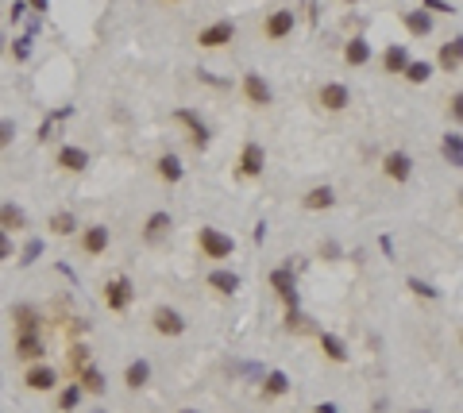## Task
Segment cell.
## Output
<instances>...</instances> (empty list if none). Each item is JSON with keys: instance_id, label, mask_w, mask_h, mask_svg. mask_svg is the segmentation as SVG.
<instances>
[{"instance_id": "cell-5", "label": "cell", "mask_w": 463, "mask_h": 413, "mask_svg": "<svg viewBox=\"0 0 463 413\" xmlns=\"http://www.w3.org/2000/svg\"><path fill=\"white\" fill-rule=\"evenodd\" d=\"M131 297H136V290H131V282L124 275L104 282V305H109V313H124L131 305Z\"/></svg>"}, {"instance_id": "cell-30", "label": "cell", "mask_w": 463, "mask_h": 413, "mask_svg": "<svg viewBox=\"0 0 463 413\" xmlns=\"http://www.w3.org/2000/svg\"><path fill=\"white\" fill-rule=\"evenodd\" d=\"M320 352H325L332 363H344V359H347L344 340H340V336H332V333H320Z\"/></svg>"}, {"instance_id": "cell-8", "label": "cell", "mask_w": 463, "mask_h": 413, "mask_svg": "<svg viewBox=\"0 0 463 413\" xmlns=\"http://www.w3.org/2000/svg\"><path fill=\"white\" fill-rule=\"evenodd\" d=\"M151 325L159 336H181L186 333V317H181L178 309H170V305H159V309L151 313Z\"/></svg>"}, {"instance_id": "cell-11", "label": "cell", "mask_w": 463, "mask_h": 413, "mask_svg": "<svg viewBox=\"0 0 463 413\" xmlns=\"http://www.w3.org/2000/svg\"><path fill=\"white\" fill-rule=\"evenodd\" d=\"M243 97L255 109H267V104L275 101V93H270V85L263 81V73H243Z\"/></svg>"}, {"instance_id": "cell-19", "label": "cell", "mask_w": 463, "mask_h": 413, "mask_svg": "<svg viewBox=\"0 0 463 413\" xmlns=\"http://www.w3.org/2000/svg\"><path fill=\"white\" fill-rule=\"evenodd\" d=\"M301 205L309 213H320V209H332L336 205V193H332V186H313L309 193L301 197Z\"/></svg>"}, {"instance_id": "cell-38", "label": "cell", "mask_w": 463, "mask_h": 413, "mask_svg": "<svg viewBox=\"0 0 463 413\" xmlns=\"http://www.w3.org/2000/svg\"><path fill=\"white\" fill-rule=\"evenodd\" d=\"M409 290L417 294V297H428V301H433V297H436V290H433V286H428V282H421V278H409Z\"/></svg>"}, {"instance_id": "cell-13", "label": "cell", "mask_w": 463, "mask_h": 413, "mask_svg": "<svg viewBox=\"0 0 463 413\" xmlns=\"http://www.w3.org/2000/svg\"><path fill=\"white\" fill-rule=\"evenodd\" d=\"M270 286H275V294L282 297L289 309H297V282H294V270H289V267H278L275 275H270Z\"/></svg>"}, {"instance_id": "cell-26", "label": "cell", "mask_w": 463, "mask_h": 413, "mask_svg": "<svg viewBox=\"0 0 463 413\" xmlns=\"http://www.w3.org/2000/svg\"><path fill=\"white\" fill-rule=\"evenodd\" d=\"M440 151H444V159H448L452 167H463V136L459 131H448V136L440 139Z\"/></svg>"}, {"instance_id": "cell-35", "label": "cell", "mask_w": 463, "mask_h": 413, "mask_svg": "<svg viewBox=\"0 0 463 413\" xmlns=\"http://www.w3.org/2000/svg\"><path fill=\"white\" fill-rule=\"evenodd\" d=\"M448 120H452V124H463V89L448 101Z\"/></svg>"}, {"instance_id": "cell-36", "label": "cell", "mask_w": 463, "mask_h": 413, "mask_svg": "<svg viewBox=\"0 0 463 413\" xmlns=\"http://www.w3.org/2000/svg\"><path fill=\"white\" fill-rule=\"evenodd\" d=\"M12 139H16V120H0V151L12 147Z\"/></svg>"}, {"instance_id": "cell-9", "label": "cell", "mask_w": 463, "mask_h": 413, "mask_svg": "<svg viewBox=\"0 0 463 413\" xmlns=\"http://www.w3.org/2000/svg\"><path fill=\"white\" fill-rule=\"evenodd\" d=\"M383 174L390 181H398V186H405V181L413 178V159L405 151H386L383 155Z\"/></svg>"}, {"instance_id": "cell-4", "label": "cell", "mask_w": 463, "mask_h": 413, "mask_svg": "<svg viewBox=\"0 0 463 413\" xmlns=\"http://www.w3.org/2000/svg\"><path fill=\"white\" fill-rule=\"evenodd\" d=\"M109 244H112V232H109L104 225H89V228H81V239H78L81 255L97 259V255H104V251H109Z\"/></svg>"}, {"instance_id": "cell-25", "label": "cell", "mask_w": 463, "mask_h": 413, "mask_svg": "<svg viewBox=\"0 0 463 413\" xmlns=\"http://www.w3.org/2000/svg\"><path fill=\"white\" fill-rule=\"evenodd\" d=\"M209 286H212L217 294H236V290H239V275H236V270L217 267V270L209 275Z\"/></svg>"}, {"instance_id": "cell-45", "label": "cell", "mask_w": 463, "mask_h": 413, "mask_svg": "<svg viewBox=\"0 0 463 413\" xmlns=\"http://www.w3.org/2000/svg\"><path fill=\"white\" fill-rule=\"evenodd\" d=\"M413 413H428V409H413Z\"/></svg>"}, {"instance_id": "cell-43", "label": "cell", "mask_w": 463, "mask_h": 413, "mask_svg": "<svg viewBox=\"0 0 463 413\" xmlns=\"http://www.w3.org/2000/svg\"><path fill=\"white\" fill-rule=\"evenodd\" d=\"M0 51H4V35H0Z\"/></svg>"}, {"instance_id": "cell-1", "label": "cell", "mask_w": 463, "mask_h": 413, "mask_svg": "<svg viewBox=\"0 0 463 413\" xmlns=\"http://www.w3.org/2000/svg\"><path fill=\"white\" fill-rule=\"evenodd\" d=\"M197 247H201V255L205 259H228L232 251H236V239L232 236H224L220 232V228H201V232H197Z\"/></svg>"}, {"instance_id": "cell-29", "label": "cell", "mask_w": 463, "mask_h": 413, "mask_svg": "<svg viewBox=\"0 0 463 413\" xmlns=\"http://www.w3.org/2000/svg\"><path fill=\"white\" fill-rule=\"evenodd\" d=\"M43 340L39 336H16V355L20 359H43Z\"/></svg>"}, {"instance_id": "cell-7", "label": "cell", "mask_w": 463, "mask_h": 413, "mask_svg": "<svg viewBox=\"0 0 463 413\" xmlns=\"http://www.w3.org/2000/svg\"><path fill=\"white\" fill-rule=\"evenodd\" d=\"M317 104L325 112H344L347 104H351V93H347V85H340V81H325V85L317 89Z\"/></svg>"}, {"instance_id": "cell-46", "label": "cell", "mask_w": 463, "mask_h": 413, "mask_svg": "<svg viewBox=\"0 0 463 413\" xmlns=\"http://www.w3.org/2000/svg\"><path fill=\"white\" fill-rule=\"evenodd\" d=\"M181 413H197V409H181Z\"/></svg>"}, {"instance_id": "cell-23", "label": "cell", "mask_w": 463, "mask_h": 413, "mask_svg": "<svg viewBox=\"0 0 463 413\" xmlns=\"http://www.w3.org/2000/svg\"><path fill=\"white\" fill-rule=\"evenodd\" d=\"M402 23H405V31H409V35H428V31H433V16H428L425 8H413V12H405Z\"/></svg>"}, {"instance_id": "cell-32", "label": "cell", "mask_w": 463, "mask_h": 413, "mask_svg": "<svg viewBox=\"0 0 463 413\" xmlns=\"http://www.w3.org/2000/svg\"><path fill=\"white\" fill-rule=\"evenodd\" d=\"M402 78H405V81H413V85H425V81L433 78V62H421V59H417V62H409Z\"/></svg>"}, {"instance_id": "cell-39", "label": "cell", "mask_w": 463, "mask_h": 413, "mask_svg": "<svg viewBox=\"0 0 463 413\" xmlns=\"http://www.w3.org/2000/svg\"><path fill=\"white\" fill-rule=\"evenodd\" d=\"M12 251H16L12 236H8V232H0V263H4V259H12Z\"/></svg>"}, {"instance_id": "cell-40", "label": "cell", "mask_w": 463, "mask_h": 413, "mask_svg": "<svg viewBox=\"0 0 463 413\" xmlns=\"http://www.w3.org/2000/svg\"><path fill=\"white\" fill-rule=\"evenodd\" d=\"M428 8H433V12H456V8H452V4H444V0H425V12H428Z\"/></svg>"}, {"instance_id": "cell-17", "label": "cell", "mask_w": 463, "mask_h": 413, "mask_svg": "<svg viewBox=\"0 0 463 413\" xmlns=\"http://www.w3.org/2000/svg\"><path fill=\"white\" fill-rule=\"evenodd\" d=\"M12 321H16V336H39V313L31 305H16Z\"/></svg>"}, {"instance_id": "cell-12", "label": "cell", "mask_w": 463, "mask_h": 413, "mask_svg": "<svg viewBox=\"0 0 463 413\" xmlns=\"http://www.w3.org/2000/svg\"><path fill=\"white\" fill-rule=\"evenodd\" d=\"M23 383H28V390H35V394H47V390H54L58 386V371L54 367H47V363H35V367L23 375Z\"/></svg>"}, {"instance_id": "cell-47", "label": "cell", "mask_w": 463, "mask_h": 413, "mask_svg": "<svg viewBox=\"0 0 463 413\" xmlns=\"http://www.w3.org/2000/svg\"><path fill=\"white\" fill-rule=\"evenodd\" d=\"M170 4H181V0H170Z\"/></svg>"}, {"instance_id": "cell-22", "label": "cell", "mask_w": 463, "mask_h": 413, "mask_svg": "<svg viewBox=\"0 0 463 413\" xmlns=\"http://www.w3.org/2000/svg\"><path fill=\"white\" fill-rule=\"evenodd\" d=\"M155 170H159V178L162 181H170V186H174V181H181V174H186V167H181V159H178V155H159V162H155Z\"/></svg>"}, {"instance_id": "cell-41", "label": "cell", "mask_w": 463, "mask_h": 413, "mask_svg": "<svg viewBox=\"0 0 463 413\" xmlns=\"http://www.w3.org/2000/svg\"><path fill=\"white\" fill-rule=\"evenodd\" d=\"M317 413H340V409H336L332 402H320V406H317Z\"/></svg>"}, {"instance_id": "cell-18", "label": "cell", "mask_w": 463, "mask_h": 413, "mask_svg": "<svg viewBox=\"0 0 463 413\" xmlns=\"http://www.w3.org/2000/svg\"><path fill=\"white\" fill-rule=\"evenodd\" d=\"M20 228H28V213H23L20 205H12V201L0 205V232L12 236V232H20Z\"/></svg>"}, {"instance_id": "cell-2", "label": "cell", "mask_w": 463, "mask_h": 413, "mask_svg": "<svg viewBox=\"0 0 463 413\" xmlns=\"http://www.w3.org/2000/svg\"><path fill=\"white\" fill-rule=\"evenodd\" d=\"M232 39H236V23L232 20H217V23H209V28L197 31V47H201V51H220V47H228Z\"/></svg>"}, {"instance_id": "cell-27", "label": "cell", "mask_w": 463, "mask_h": 413, "mask_svg": "<svg viewBox=\"0 0 463 413\" xmlns=\"http://www.w3.org/2000/svg\"><path fill=\"white\" fill-rule=\"evenodd\" d=\"M78 386H81L85 394H104V375L93 367V363H89L85 371H78Z\"/></svg>"}, {"instance_id": "cell-31", "label": "cell", "mask_w": 463, "mask_h": 413, "mask_svg": "<svg viewBox=\"0 0 463 413\" xmlns=\"http://www.w3.org/2000/svg\"><path fill=\"white\" fill-rule=\"evenodd\" d=\"M47 228H51L54 236H73V228H78V217L62 209V213H54V217H51V225H47Z\"/></svg>"}, {"instance_id": "cell-21", "label": "cell", "mask_w": 463, "mask_h": 413, "mask_svg": "<svg viewBox=\"0 0 463 413\" xmlns=\"http://www.w3.org/2000/svg\"><path fill=\"white\" fill-rule=\"evenodd\" d=\"M344 62L347 66H367L371 62V43L363 35H355V39H347V47H344Z\"/></svg>"}, {"instance_id": "cell-48", "label": "cell", "mask_w": 463, "mask_h": 413, "mask_svg": "<svg viewBox=\"0 0 463 413\" xmlns=\"http://www.w3.org/2000/svg\"><path fill=\"white\" fill-rule=\"evenodd\" d=\"M459 340H463V336H459Z\"/></svg>"}, {"instance_id": "cell-44", "label": "cell", "mask_w": 463, "mask_h": 413, "mask_svg": "<svg viewBox=\"0 0 463 413\" xmlns=\"http://www.w3.org/2000/svg\"><path fill=\"white\" fill-rule=\"evenodd\" d=\"M344 4H359V0H344Z\"/></svg>"}, {"instance_id": "cell-20", "label": "cell", "mask_w": 463, "mask_h": 413, "mask_svg": "<svg viewBox=\"0 0 463 413\" xmlns=\"http://www.w3.org/2000/svg\"><path fill=\"white\" fill-rule=\"evenodd\" d=\"M378 62H383V73H405V66H409L413 59H409L405 47L394 43V47H386V51H383V59H378Z\"/></svg>"}, {"instance_id": "cell-15", "label": "cell", "mask_w": 463, "mask_h": 413, "mask_svg": "<svg viewBox=\"0 0 463 413\" xmlns=\"http://www.w3.org/2000/svg\"><path fill=\"white\" fill-rule=\"evenodd\" d=\"M436 66H440L444 73H456L463 66V35H456L452 43H444L440 51H436Z\"/></svg>"}, {"instance_id": "cell-42", "label": "cell", "mask_w": 463, "mask_h": 413, "mask_svg": "<svg viewBox=\"0 0 463 413\" xmlns=\"http://www.w3.org/2000/svg\"><path fill=\"white\" fill-rule=\"evenodd\" d=\"M31 8H35V12H47V0H31Z\"/></svg>"}, {"instance_id": "cell-16", "label": "cell", "mask_w": 463, "mask_h": 413, "mask_svg": "<svg viewBox=\"0 0 463 413\" xmlns=\"http://www.w3.org/2000/svg\"><path fill=\"white\" fill-rule=\"evenodd\" d=\"M170 228H174V217H170V213H151V217H147V225H143V239H147V244H162V239L170 236Z\"/></svg>"}, {"instance_id": "cell-37", "label": "cell", "mask_w": 463, "mask_h": 413, "mask_svg": "<svg viewBox=\"0 0 463 413\" xmlns=\"http://www.w3.org/2000/svg\"><path fill=\"white\" fill-rule=\"evenodd\" d=\"M286 328H289V333H305L309 325H305V317H301L297 309H289V313H286Z\"/></svg>"}, {"instance_id": "cell-10", "label": "cell", "mask_w": 463, "mask_h": 413, "mask_svg": "<svg viewBox=\"0 0 463 413\" xmlns=\"http://www.w3.org/2000/svg\"><path fill=\"white\" fill-rule=\"evenodd\" d=\"M174 120L189 128V143H193L197 151H205V147H209V128H205V120L197 116L193 109H178V112H174Z\"/></svg>"}, {"instance_id": "cell-28", "label": "cell", "mask_w": 463, "mask_h": 413, "mask_svg": "<svg viewBox=\"0 0 463 413\" xmlns=\"http://www.w3.org/2000/svg\"><path fill=\"white\" fill-rule=\"evenodd\" d=\"M286 390H289V378H286V371H270V375L263 378V398H282Z\"/></svg>"}, {"instance_id": "cell-33", "label": "cell", "mask_w": 463, "mask_h": 413, "mask_svg": "<svg viewBox=\"0 0 463 413\" xmlns=\"http://www.w3.org/2000/svg\"><path fill=\"white\" fill-rule=\"evenodd\" d=\"M81 394H85V390H81V386H78V383H70V386H66V390H62V398H58V409H62V413H70V409H78V402H81Z\"/></svg>"}, {"instance_id": "cell-34", "label": "cell", "mask_w": 463, "mask_h": 413, "mask_svg": "<svg viewBox=\"0 0 463 413\" xmlns=\"http://www.w3.org/2000/svg\"><path fill=\"white\" fill-rule=\"evenodd\" d=\"M70 367H73V375L89 367V348H85V344H78V348L70 352Z\"/></svg>"}, {"instance_id": "cell-14", "label": "cell", "mask_w": 463, "mask_h": 413, "mask_svg": "<svg viewBox=\"0 0 463 413\" xmlns=\"http://www.w3.org/2000/svg\"><path fill=\"white\" fill-rule=\"evenodd\" d=\"M58 170H66V174H81V170H85L89 167V151H85V147H62V151H58Z\"/></svg>"}, {"instance_id": "cell-3", "label": "cell", "mask_w": 463, "mask_h": 413, "mask_svg": "<svg viewBox=\"0 0 463 413\" xmlns=\"http://www.w3.org/2000/svg\"><path fill=\"white\" fill-rule=\"evenodd\" d=\"M294 8H275V12H267V20H263V35L270 39V43H282V39L294 35Z\"/></svg>"}, {"instance_id": "cell-6", "label": "cell", "mask_w": 463, "mask_h": 413, "mask_svg": "<svg viewBox=\"0 0 463 413\" xmlns=\"http://www.w3.org/2000/svg\"><path fill=\"white\" fill-rule=\"evenodd\" d=\"M263 170H267V151H263V143L247 139L243 151H239V174L243 178H263Z\"/></svg>"}, {"instance_id": "cell-24", "label": "cell", "mask_w": 463, "mask_h": 413, "mask_svg": "<svg viewBox=\"0 0 463 413\" xmlns=\"http://www.w3.org/2000/svg\"><path fill=\"white\" fill-rule=\"evenodd\" d=\"M124 383H128V390H139V386H147V383H151V363H147V359L128 363V371H124Z\"/></svg>"}]
</instances>
